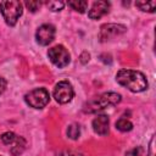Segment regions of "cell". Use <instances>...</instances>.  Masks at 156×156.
Wrapping results in <instances>:
<instances>
[{
	"instance_id": "obj_8",
	"label": "cell",
	"mask_w": 156,
	"mask_h": 156,
	"mask_svg": "<svg viewBox=\"0 0 156 156\" xmlns=\"http://www.w3.org/2000/svg\"><path fill=\"white\" fill-rule=\"evenodd\" d=\"M55 33L56 30L52 24H49V23L41 24L35 32L37 43L40 45H49L55 38Z\"/></svg>"
},
{
	"instance_id": "obj_19",
	"label": "cell",
	"mask_w": 156,
	"mask_h": 156,
	"mask_svg": "<svg viewBox=\"0 0 156 156\" xmlns=\"http://www.w3.org/2000/svg\"><path fill=\"white\" fill-rule=\"evenodd\" d=\"M144 149L141 146H136L134 149H130L129 151L126 152V156H143Z\"/></svg>"
},
{
	"instance_id": "obj_10",
	"label": "cell",
	"mask_w": 156,
	"mask_h": 156,
	"mask_svg": "<svg viewBox=\"0 0 156 156\" xmlns=\"http://www.w3.org/2000/svg\"><path fill=\"white\" fill-rule=\"evenodd\" d=\"M91 126H93V129L96 134L106 135L108 133V126H110L108 117L106 115H99L93 119Z\"/></svg>"
},
{
	"instance_id": "obj_7",
	"label": "cell",
	"mask_w": 156,
	"mask_h": 156,
	"mask_svg": "<svg viewBox=\"0 0 156 156\" xmlns=\"http://www.w3.org/2000/svg\"><path fill=\"white\" fill-rule=\"evenodd\" d=\"M126 30H127V27L123 24L106 23V24H102L100 27L99 39H100V41H107V40H111L119 34H123Z\"/></svg>"
},
{
	"instance_id": "obj_15",
	"label": "cell",
	"mask_w": 156,
	"mask_h": 156,
	"mask_svg": "<svg viewBox=\"0 0 156 156\" xmlns=\"http://www.w3.org/2000/svg\"><path fill=\"white\" fill-rule=\"evenodd\" d=\"M79 135H80V127H79V124L73 123V124L68 126V128H67V136L69 139L77 140L79 138Z\"/></svg>"
},
{
	"instance_id": "obj_12",
	"label": "cell",
	"mask_w": 156,
	"mask_h": 156,
	"mask_svg": "<svg viewBox=\"0 0 156 156\" xmlns=\"http://www.w3.org/2000/svg\"><path fill=\"white\" fill-rule=\"evenodd\" d=\"M135 6L139 7L144 12H155V10H156V1H136Z\"/></svg>"
},
{
	"instance_id": "obj_21",
	"label": "cell",
	"mask_w": 156,
	"mask_h": 156,
	"mask_svg": "<svg viewBox=\"0 0 156 156\" xmlns=\"http://www.w3.org/2000/svg\"><path fill=\"white\" fill-rule=\"evenodd\" d=\"M89 57H90V55H89L87 51H84V52L80 55V62H82V63H87V62L89 61Z\"/></svg>"
},
{
	"instance_id": "obj_5",
	"label": "cell",
	"mask_w": 156,
	"mask_h": 156,
	"mask_svg": "<svg viewBox=\"0 0 156 156\" xmlns=\"http://www.w3.org/2000/svg\"><path fill=\"white\" fill-rule=\"evenodd\" d=\"M48 56H49L50 61L58 68L66 67L71 61L69 52L67 51V49L63 45H55V46L50 48L48 51Z\"/></svg>"
},
{
	"instance_id": "obj_9",
	"label": "cell",
	"mask_w": 156,
	"mask_h": 156,
	"mask_svg": "<svg viewBox=\"0 0 156 156\" xmlns=\"http://www.w3.org/2000/svg\"><path fill=\"white\" fill-rule=\"evenodd\" d=\"M110 6L111 5H110L108 1H95L91 5V7H90V10L88 12L89 18H91V20L101 18L102 16H105L110 11Z\"/></svg>"
},
{
	"instance_id": "obj_17",
	"label": "cell",
	"mask_w": 156,
	"mask_h": 156,
	"mask_svg": "<svg viewBox=\"0 0 156 156\" xmlns=\"http://www.w3.org/2000/svg\"><path fill=\"white\" fill-rule=\"evenodd\" d=\"M46 6H48L51 11L56 12V11H61V10L63 9L65 2H63V1H48V2H46Z\"/></svg>"
},
{
	"instance_id": "obj_1",
	"label": "cell",
	"mask_w": 156,
	"mask_h": 156,
	"mask_svg": "<svg viewBox=\"0 0 156 156\" xmlns=\"http://www.w3.org/2000/svg\"><path fill=\"white\" fill-rule=\"evenodd\" d=\"M116 80L122 87L127 88L133 93H140L147 89L146 77L134 69H119L116 74Z\"/></svg>"
},
{
	"instance_id": "obj_16",
	"label": "cell",
	"mask_w": 156,
	"mask_h": 156,
	"mask_svg": "<svg viewBox=\"0 0 156 156\" xmlns=\"http://www.w3.org/2000/svg\"><path fill=\"white\" fill-rule=\"evenodd\" d=\"M16 138H17V135H16L15 133H12V132H6V133H4V134L1 135V141H2L4 144H6V145H11V144L15 141Z\"/></svg>"
},
{
	"instance_id": "obj_20",
	"label": "cell",
	"mask_w": 156,
	"mask_h": 156,
	"mask_svg": "<svg viewBox=\"0 0 156 156\" xmlns=\"http://www.w3.org/2000/svg\"><path fill=\"white\" fill-rule=\"evenodd\" d=\"M6 85H7L6 79H5V78H2V77H0V94H2V93L5 91Z\"/></svg>"
},
{
	"instance_id": "obj_2",
	"label": "cell",
	"mask_w": 156,
	"mask_h": 156,
	"mask_svg": "<svg viewBox=\"0 0 156 156\" xmlns=\"http://www.w3.org/2000/svg\"><path fill=\"white\" fill-rule=\"evenodd\" d=\"M121 99L122 98L118 93H113V91L104 93V94H100V95L93 98L91 100L87 101L83 106V111L87 113H94V112L104 110L108 106L117 105L121 101Z\"/></svg>"
},
{
	"instance_id": "obj_18",
	"label": "cell",
	"mask_w": 156,
	"mask_h": 156,
	"mask_svg": "<svg viewBox=\"0 0 156 156\" xmlns=\"http://www.w3.org/2000/svg\"><path fill=\"white\" fill-rule=\"evenodd\" d=\"M24 5L27 6V9H28L30 12H35L37 10H39L41 2H40V1H37V0H30V1H26Z\"/></svg>"
},
{
	"instance_id": "obj_6",
	"label": "cell",
	"mask_w": 156,
	"mask_h": 156,
	"mask_svg": "<svg viewBox=\"0 0 156 156\" xmlns=\"http://www.w3.org/2000/svg\"><path fill=\"white\" fill-rule=\"evenodd\" d=\"M74 90L67 80H61L55 85L54 89V98L58 104H67L73 99Z\"/></svg>"
},
{
	"instance_id": "obj_3",
	"label": "cell",
	"mask_w": 156,
	"mask_h": 156,
	"mask_svg": "<svg viewBox=\"0 0 156 156\" xmlns=\"http://www.w3.org/2000/svg\"><path fill=\"white\" fill-rule=\"evenodd\" d=\"M0 12L5 22L9 26L13 27L17 23L18 18L22 16L23 6L17 0H5L0 2Z\"/></svg>"
},
{
	"instance_id": "obj_11",
	"label": "cell",
	"mask_w": 156,
	"mask_h": 156,
	"mask_svg": "<svg viewBox=\"0 0 156 156\" xmlns=\"http://www.w3.org/2000/svg\"><path fill=\"white\" fill-rule=\"evenodd\" d=\"M11 145H12L11 146V154L15 155V156H17V155L22 154V151L24 150V147H26V140L22 136H17Z\"/></svg>"
},
{
	"instance_id": "obj_4",
	"label": "cell",
	"mask_w": 156,
	"mask_h": 156,
	"mask_svg": "<svg viewBox=\"0 0 156 156\" xmlns=\"http://www.w3.org/2000/svg\"><path fill=\"white\" fill-rule=\"evenodd\" d=\"M24 101L33 108H43L50 101V94L45 88H37L24 95Z\"/></svg>"
},
{
	"instance_id": "obj_14",
	"label": "cell",
	"mask_w": 156,
	"mask_h": 156,
	"mask_svg": "<svg viewBox=\"0 0 156 156\" xmlns=\"http://www.w3.org/2000/svg\"><path fill=\"white\" fill-rule=\"evenodd\" d=\"M116 128L118 130H121V132H129V130L133 129V124H132V122L129 119L122 117L116 122Z\"/></svg>"
},
{
	"instance_id": "obj_22",
	"label": "cell",
	"mask_w": 156,
	"mask_h": 156,
	"mask_svg": "<svg viewBox=\"0 0 156 156\" xmlns=\"http://www.w3.org/2000/svg\"><path fill=\"white\" fill-rule=\"evenodd\" d=\"M60 156H83V155L77 154V152H72V151H65V152H61Z\"/></svg>"
},
{
	"instance_id": "obj_13",
	"label": "cell",
	"mask_w": 156,
	"mask_h": 156,
	"mask_svg": "<svg viewBox=\"0 0 156 156\" xmlns=\"http://www.w3.org/2000/svg\"><path fill=\"white\" fill-rule=\"evenodd\" d=\"M68 6L72 7L74 11H78L80 13L85 12L87 7H88V1H82V0H73V1H68Z\"/></svg>"
},
{
	"instance_id": "obj_23",
	"label": "cell",
	"mask_w": 156,
	"mask_h": 156,
	"mask_svg": "<svg viewBox=\"0 0 156 156\" xmlns=\"http://www.w3.org/2000/svg\"><path fill=\"white\" fill-rule=\"evenodd\" d=\"M154 138L151 139V143H150V156H154Z\"/></svg>"
}]
</instances>
